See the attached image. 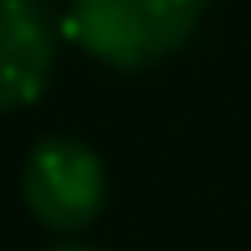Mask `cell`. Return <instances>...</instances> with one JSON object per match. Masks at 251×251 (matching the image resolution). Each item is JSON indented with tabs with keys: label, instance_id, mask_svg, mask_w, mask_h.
Listing matches in <instances>:
<instances>
[{
	"label": "cell",
	"instance_id": "cell-4",
	"mask_svg": "<svg viewBox=\"0 0 251 251\" xmlns=\"http://www.w3.org/2000/svg\"><path fill=\"white\" fill-rule=\"evenodd\" d=\"M51 251H98V247H51Z\"/></svg>",
	"mask_w": 251,
	"mask_h": 251
},
{
	"label": "cell",
	"instance_id": "cell-3",
	"mask_svg": "<svg viewBox=\"0 0 251 251\" xmlns=\"http://www.w3.org/2000/svg\"><path fill=\"white\" fill-rule=\"evenodd\" d=\"M56 61V24L37 0H0V112L42 98Z\"/></svg>",
	"mask_w": 251,
	"mask_h": 251
},
{
	"label": "cell",
	"instance_id": "cell-2",
	"mask_svg": "<svg viewBox=\"0 0 251 251\" xmlns=\"http://www.w3.org/2000/svg\"><path fill=\"white\" fill-rule=\"evenodd\" d=\"M24 200L37 224L56 233L89 228L107 200V168L84 140L51 135L24 163Z\"/></svg>",
	"mask_w": 251,
	"mask_h": 251
},
{
	"label": "cell",
	"instance_id": "cell-1",
	"mask_svg": "<svg viewBox=\"0 0 251 251\" xmlns=\"http://www.w3.org/2000/svg\"><path fill=\"white\" fill-rule=\"evenodd\" d=\"M209 0H70V37L112 70H144L172 56Z\"/></svg>",
	"mask_w": 251,
	"mask_h": 251
}]
</instances>
